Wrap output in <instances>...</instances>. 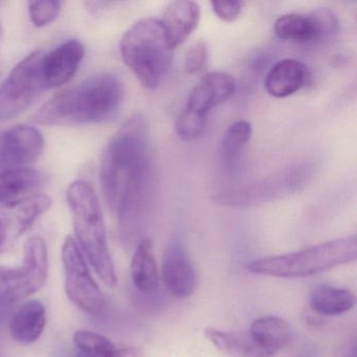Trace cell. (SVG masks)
I'll return each instance as SVG.
<instances>
[{
    "mask_svg": "<svg viewBox=\"0 0 357 357\" xmlns=\"http://www.w3.org/2000/svg\"><path fill=\"white\" fill-rule=\"evenodd\" d=\"M45 149L38 129L18 125L0 133V172L35 162Z\"/></svg>",
    "mask_w": 357,
    "mask_h": 357,
    "instance_id": "obj_8",
    "label": "cell"
},
{
    "mask_svg": "<svg viewBox=\"0 0 357 357\" xmlns=\"http://www.w3.org/2000/svg\"><path fill=\"white\" fill-rule=\"evenodd\" d=\"M51 204L49 196L36 194L13 206H3L1 208L9 220L13 241L20 238L39 216L47 212Z\"/></svg>",
    "mask_w": 357,
    "mask_h": 357,
    "instance_id": "obj_20",
    "label": "cell"
},
{
    "mask_svg": "<svg viewBox=\"0 0 357 357\" xmlns=\"http://www.w3.org/2000/svg\"><path fill=\"white\" fill-rule=\"evenodd\" d=\"M237 89L234 77L222 72L210 73L192 89L185 110L208 119V114L217 106L231 99Z\"/></svg>",
    "mask_w": 357,
    "mask_h": 357,
    "instance_id": "obj_10",
    "label": "cell"
},
{
    "mask_svg": "<svg viewBox=\"0 0 357 357\" xmlns=\"http://www.w3.org/2000/svg\"><path fill=\"white\" fill-rule=\"evenodd\" d=\"M31 296L45 285L49 273V256L45 240L38 236L31 237L24 244V261L20 267Z\"/></svg>",
    "mask_w": 357,
    "mask_h": 357,
    "instance_id": "obj_17",
    "label": "cell"
},
{
    "mask_svg": "<svg viewBox=\"0 0 357 357\" xmlns=\"http://www.w3.org/2000/svg\"><path fill=\"white\" fill-rule=\"evenodd\" d=\"M12 241L13 240H12L9 221H8L3 211L0 208V250L7 248L8 244Z\"/></svg>",
    "mask_w": 357,
    "mask_h": 357,
    "instance_id": "obj_31",
    "label": "cell"
},
{
    "mask_svg": "<svg viewBox=\"0 0 357 357\" xmlns=\"http://www.w3.org/2000/svg\"><path fill=\"white\" fill-rule=\"evenodd\" d=\"M74 342L79 353L86 357H109L116 349L106 336L89 330L75 332Z\"/></svg>",
    "mask_w": 357,
    "mask_h": 357,
    "instance_id": "obj_25",
    "label": "cell"
},
{
    "mask_svg": "<svg viewBox=\"0 0 357 357\" xmlns=\"http://www.w3.org/2000/svg\"><path fill=\"white\" fill-rule=\"evenodd\" d=\"M213 12L219 20L225 22H233L239 18L245 7L244 1H212Z\"/></svg>",
    "mask_w": 357,
    "mask_h": 357,
    "instance_id": "obj_29",
    "label": "cell"
},
{
    "mask_svg": "<svg viewBox=\"0 0 357 357\" xmlns=\"http://www.w3.org/2000/svg\"><path fill=\"white\" fill-rule=\"evenodd\" d=\"M0 43H1V26H0Z\"/></svg>",
    "mask_w": 357,
    "mask_h": 357,
    "instance_id": "obj_34",
    "label": "cell"
},
{
    "mask_svg": "<svg viewBox=\"0 0 357 357\" xmlns=\"http://www.w3.org/2000/svg\"><path fill=\"white\" fill-rule=\"evenodd\" d=\"M172 47L160 20L144 18L133 24L121 39L125 66L147 89H158L170 70Z\"/></svg>",
    "mask_w": 357,
    "mask_h": 357,
    "instance_id": "obj_4",
    "label": "cell"
},
{
    "mask_svg": "<svg viewBox=\"0 0 357 357\" xmlns=\"http://www.w3.org/2000/svg\"><path fill=\"white\" fill-rule=\"evenodd\" d=\"M123 98L124 87L116 75H95L55 96L35 114L34 120L55 126L107 122L118 114Z\"/></svg>",
    "mask_w": 357,
    "mask_h": 357,
    "instance_id": "obj_1",
    "label": "cell"
},
{
    "mask_svg": "<svg viewBox=\"0 0 357 357\" xmlns=\"http://www.w3.org/2000/svg\"><path fill=\"white\" fill-rule=\"evenodd\" d=\"M162 275L165 287L175 298H190L197 289V271L179 238H172L165 250Z\"/></svg>",
    "mask_w": 357,
    "mask_h": 357,
    "instance_id": "obj_9",
    "label": "cell"
},
{
    "mask_svg": "<svg viewBox=\"0 0 357 357\" xmlns=\"http://www.w3.org/2000/svg\"><path fill=\"white\" fill-rule=\"evenodd\" d=\"M204 336L217 350L231 357H273V353L259 346L250 333L204 329Z\"/></svg>",
    "mask_w": 357,
    "mask_h": 357,
    "instance_id": "obj_18",
    "label": "cell"
},
{
    "mask_svg": "<svg viewBox=\"0 0 357 357\" xmlns=\"http://www.w3.org/2000/svg\"><path fill=\"white\" fill-rule=\"evenodd\" d=\"M252 128L248 121H237L225 130L220 143V160L223 166L233 170L252 139Z\"/></svg>",
    "mask_w": 357,
    "mask_h": 357,
    "instance_id": "obj_23",
    "label": "cell"
},
{
    "mask_svg": "<svg viewBox=\"0 0 357 357\" xmlns=\"http://www.w3.org/2000/svg\"><path fill=\"white\" fill-rule=\"evenodd\" d=\"M208 119L200 118L183 110L175 123V130L179 139L185 142L195 141L206 130Z\"/></svg>",
    "mask_w": 357,
    "mask_h": 357,
    "instance_id": "obj_26",
    "label": "cell"
},
{
    "mask_svg": "<svg viewBox=\"0 0 357 357\" xmlns=\"http://www.w3.org/2000/svg\"><path fill=\"white\" fill-rule=\"evenodd\" d=\"M250 336L268 352H279L292 340V329L285 319L278 317H262L252 324Z\"/></svg>",
    "mask_w": 357,
    "mask_h": 357,
    "instance_id": "obj_19",
    "label": "cell"
},
{
    "mask_svg": "<svg viewBox=\"0 0 357 357\" xmlns=\"http://www.w3.org/2000/svg\"><path fill=\"white\" fill-rule=\"evenodd\" d=\"M310 307L317 314L331 317L348 312L355 305V296L350 290L330 285H319L310 294Z\"/></svg>",
    "mask_w": 357,
    "mask_h": 357,
    "instance_id": "obj_22",
    "label": "cell"
},
{
    "mask_svg": "<svg viewBox=\"0 0 357 357\" xmlns=\"http://www.w3.org/2000/svg\"><path fill=\"white\" fill-rule=\"evenodd\" d=\"M47 183V176L37 169H9L0 172V206H10L36 195Z\"/></svg>",
    "mask_w": 357,
    "mask_h": 357,
    "instance_id": "obj_12",
    "label": "cell"
},
{
    "mask_svg": "<svg viewBox=\"0 0 357 357\" xmlns=\"http://www.w3.org/2000/svg\"><path fill=\"white\" fill-rule=\"evenodd\" d=\"M150 160L149 127L143 114H135L114 133L102 160L101 189L112 211L127 177Z\"/></svg>",
    "mask_w": 357,
    "mask_h": 357,
    "instance_id": "obj_3",
    "label": "cell"
},
{
    "mask_svg": "<svg viewBox=\"0 0 357 357\" xmlns=\"http://www.w3.org/2000/svg\"><path fill=\"white\" fill-rule=\"evenodd\" d=\"M22 271L8 266H0V310L9 305L28 298Z\"/></svg>",
    "mask_w": 357,
    "mask_h": 357,
    "instance_id": "obj_24",
    "label": "cell"
},
{
    "mask_svg": "<svg viewBox=\"0 0 357 357\" xmlns=\"http://www.w3.org/2000/svg\"><path fill=\"white\" fill-rule=\"evenodd\" d=\"M29 14L31 22L37 28L49 26L54 22L61 11V1L54 0H43V1H30Z\"/></svg>",
    "mask_w": 357,
    "mask_h": 357,
    "instance_id": "obj_27",
    "label": "cell"
},
{
    "mask_svg": "<svg viewBox=\"0 0 357 357\" xmlns=\"http://www.w3.org/2000/svg\"><path fill=\"white\" fill-rule=\"evenodd\" d=\"M208 60V47L202 40L194 43L185 57V72L189 75L200 72Z\"/></svg>",
    "mask_w": 357,
    "mask_h": 357,
    "instance_id": "obj_28",
    "label": "cell"
},
{
    "mask_svg": "<svg viewBox=\"0 0 357 357\" xmlns=\"http://www.w3.org/2000/svg\"><path fill=\"white\" fill-rule=\"evenodd\" d=\"M64 287L75 306L91 315L100 314L106 306L105 298L91 275L76 240L68 237L62 246Z\"/></svg>",
    "mask_w": 357,
    "mask_h": 357,
    "instance_id": "obj_7",
    "label": "cell"
},
{
    "mask_svg": "<svg viewBox=\"0 0 357 357\" xmlns=\"http://www.w3.org/2000/svg\"><path fill=\"white\" fill-rule=\"evenodd\" d=\"M275 35L282 40L310 43L323 39L317 18L310 14H285L275 20Z\"/></svg>",
    "mask_w": 357,
    "mask_h": 357,
    "instance_id": "obj_21",
    "label": "cell"
},
{
    "mask_svg": "<svg viewBox=\"0 0 357 357\" xmlns=\"http://www.w3.org/2000/svg\"><path fill=\"white\" fill-rule=\"evenodd\" d=\"M321 29V37L327 38L336 32L338 28L337 16L329 8H321L312 12Z\"/></svg>",
    "mask_w": 357,
    "mask_h": 357,
    "instance_id": "obj_30",
    "label": "cell"
},
{
    "mask_svg": "<svg viewBox=\"0 0 357 357\" xmlns=\"http://www.w3.org/2000/svg\"><path fill=\"white\" fill-rule=\"evenodd\" d=\"M84 54L82 43L75 39L43 54V70L47 87L60 86L72 80L82 63Z\"/></svg>",
    "mask_w": 357,
    "mask_h": 357,
    "instance_id": "obj_11",
    "label": "cell"
},
{
    "mask_svg": "<svg viewBox=\"0 0 357 357\" xmlns=\"http://www.w3.org/2000/svg\"><path fill=\"white\" fill-rule=\"evenodd\" d=\"M66 200L72 211L75 233L81 252H84L102 282L108 287H114L116 269L108 248L97 194L89 183L77 181L68 187Z\"/></svg>",
    "mask_w": 357,
    "mask_h": 357,
    "instance_id": "obj_2",
    "label": "cell"
},
{
    "mask_svg": "<svg viewBox=\"0 0 357 357\" xmlns=\"http://www.w3.org/2000/svg\"><path fill=\"white\" fill-rule=\"evenodd\" d=\"M43 54L33 52L13 68L3 83L0 89V121L20 116L49 89L43 75Z\"/></svg>",
    "mask_w": 357,
    "mask_h": 357,
    "instance_id": "obj_6",
    "label": "cell"
},
{
    "mask_svg": "<svg viewBox=\"0 0 357 357\" xmlns=\"http://www.w3.org/2000/svg\"><path fill=\"white\" fill-rule=\"evenodd\" d=\"M356 236L324 242L298 252L252 261L248 269L257 275L275 278L310 277L356 260Z\"/></svg>",
    "mask_w": 357,
    "mask_h": 357,
    "instance_id": "obj_5",
    "label": "cell"
},
{
    "mask_svg": "<svg viewBox=\"0 0 357 357\" xmlns=\"http://www.w3.org/2000/svg\"><path fill=\"white\" fill-rule=\"evenodd\" d=\"M45 324L47 310L45 305L37 300L28 301L12 317L10 333L13 340L20 344H33L43 335Z\"/></svg>",
    "mask_w": 357,
    "mask_h": 357,
    "instance_id": "obj_15",
    "label": "cell"
},
{
    "mask_svg": "<svg viewBox=\"0 0 357 357\" xmlns=\"http://www.w3.org/2000/svg\"><path fill=\"white\" fill-rule=\"evenodd\" d=\"M200 16L199 5L192 0H177L167 6L160 22L173 50L191 36L199 24Z\"/></svg>",
    "mask_w": 357,
    "mask_h": 357,
    "instance_id": "obj_13",
    "label": "cell"
},
{
    "mask_svg": "<svg viewBox=\"0 0 357 357\" xmlns=\"http://www.w3.org/2000/svg\"><path fill=\"white\" fill-rule=\"evenodd\" d=\"M77 357H86V356H84V355H82V354H80V353H78V354H77Z\"/></svg>",
    "mask_w": 357,
    "mask_h": 357,
    "instance_id": "obj_33",
    "label": "cell"
},
{
    "mask_svg": "<svg viewBox=\"0 0 357 357\" xmlns=\"http://www.w3.org/2000/svg\"><path fill=\"white\" fill-rule=\"evenodd\" d=\"M130 271L133 285L141 294L151 296L158 291L160 275L151 238H145L135 246Z\"/></svg>",
    "mask_w": 357,
    "mask_h": 357,
    "instance_id": "obj_16",
    "label": "cell"
},
{
    "mask_svg": "<svg viewBox=\"0 0 357 357\" xmlns=\"http://www.w3.org/2000/svg\"><path fill=\"white\" fill-rule=\"evenodd\" d=\"M109 357H145L141 349L126 347V348L114 349Z\"/></svg>",
    "mask_w": 357,
    "mask_h": 357,
    "instance_id": "obj_32",
    "label": "cell"
},
{
    "mask_svg": "<svg viewBox=\"0 0 357 357\" xmlns=\"http://www.w3.org/2000/svg\"><path fill=\"white\" fill-rule=\"evenodd\" d=\"M307 79V68L296 59H283L271 66L265 89L273 98H287L300 91Z\"/></svg>",
    "mask_w": 357,
    "mask_h": 357,
    "instance_id": "obj_14",
    "label": "cell"
}]
</instances>
